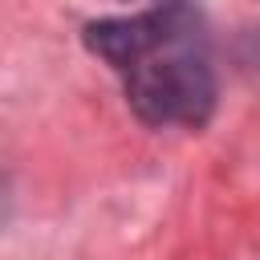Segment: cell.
<instances>
[{"instance_id":"1","label":"cell","mask_w":260,"mask_h":260,"mask_svg":"<svg viewBox=\"0 0 260 260\" xmlns=\"http://www.w3.org/2000/svg\"><path fill=\"white\" fill-rule=\"evenodd\" d=\"M89 49L126 81V98L150 126H203L215 106V77L199 16L167 0L138 16L89 24Z\"/></svg>"}]
</instances>
